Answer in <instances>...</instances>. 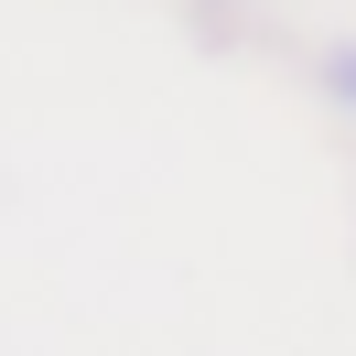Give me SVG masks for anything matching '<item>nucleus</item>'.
<instances>
[{"instance_id": "nucleus-1", "label": "nucleus", "mask_w": 356, "mask_h": 356, "mask_svg": "<svg viewBox=\"0 0 356 356\" xmlns=\"http://www.w3.org/2000/svg\"><path fill=\"white\" fill-rule=\"evenodd\" d=\"M324 97L356 119V33H346V44H324Z\"/></svg>"}]
</instances>
